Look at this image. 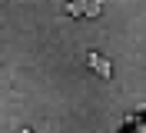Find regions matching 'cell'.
Returning a JSON list of instances; mask_svg holds the SVG:
<instances>
[{"label": "cell", "mask_w": 146, "mask_h": 133, "mask_svg": "<svg viewBox=\"0 0 146 133\" xmlns=\"http://www.w3.org/2000/svg\"><path fill=\"white\" fill-rule=\"evenodd\" d=\"M20 133H33V130H20Z\"/></svg>", "instance_id": "2"}, {"label": "cell", "mask_w": 146, "mask_h": 133, "mask_svg": "<svg viewBox=\"0 0 146 133\" xmlns=\"http://www.w3.org/2000/svg\"><path fill=\"white\" fill-rule=\"evenodd\" d=\"M86 67H90V70H96L103 80H110V77H113V63H110L103 53H86Z\"/></svg>", "instance_id": "1"}]
</instances>
